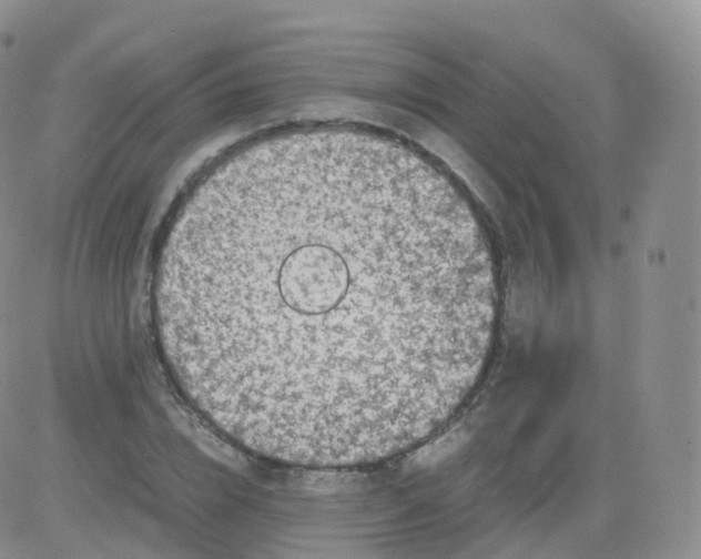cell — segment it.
I'll use <instances>...</instances> for the list:
<instances>
[{
    "mask_svg": "<svg viewBox=\"0 0 701 559\" xmlns=\"http://www.w3.org/2000/svg\"><path fill=\"white\" fill-rule=\"evenodd\" d=\"M497 289L449 177L347 128L280 132L217 164L152 276L186 400L256 457L303 468L374 465L439 430L484 370Z\"/></svg>",
    "mask_w": 701,
    "mask_h": 559,
    "instance_id": "obj_1",
    "label": "cell"
}]
</instances>
